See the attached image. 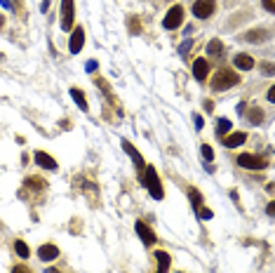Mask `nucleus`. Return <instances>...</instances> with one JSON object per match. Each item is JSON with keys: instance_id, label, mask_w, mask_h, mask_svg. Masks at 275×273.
Returning a JSON list of instances; mask_svg holds the SVG:
<instances>
[{"instance_id": "obj_1", "label": "nucleus", "mask_w": 275, "mask_h": 273, "mask_svg": "<svg viewBox=\"0 0 275 273\" xmlns=\"http://www.w3.org/2000/svg\"><path fill=\"white\" fill-rule=\"evenodd\" d=\"M144 184H146V188H148V193H151L155 200H160L162 198V184H160V177L155 174V167H153V165L144 167Z\"/></svg>"}, {"instance_id": "obj_2", "label": "nucleus", "mask_w": 275, "mask_h": 273, "mask_svg": "<svg viewBox=\"0 0 275 273\" xmlns=\"http://www.w3.org/2000/svg\"><path fill=\"white\" fill-rule=\"evenodd\" d=\"M240 83V76L233 73V71H219L212 80V90L214 92H223V90H228V87L237 85Z\"/></svg>"}, {"instance_id": "obj_3", "label": "nucleus", "mask_w": 275, "mask_h": 273, "mask_svg": "<svg viewBox=\"0 0 275 273\" xmlns=\"http://www.w3.org/2000/svg\"><path fill=\"white\" fill-rule=\"evenodd\" d=\"M181 24H183V8H181V5H174V8H172L167 15H165V19H162V26H165L167 31H174V29H179Z\"/></svg>"}, {"instance_id": "obj_4", "label": "nucleus", "mask_w": 275, "mask_h": 273, "mask_svg": "<svg viewBox=\"0 0 275 273\" xmlns=\"http://www.w3.org/2000/svg\"><path fill=\"white\" fill-rule=\"evenodd\" d=\"M73 17H76L73 0H61V29H64V31H71V26H73Z\"/></svg>"}, {"instance_id": "obj_5", "label": "nucleus", "mask_w": 275, "mask_h": 273, "mask_svg": "<svg viewBox=\"0 0 275 273\" xmlns=\"http://www.w3.org/2000/svg\"><path fill=\"white\" fill-rule=\"evenodd\" d=\"M237 165H240V167H247V170H263V167H266V160L259 156H252V153H242V156H237Z\"/></svg>"}, {"instance_id": "obj_6", "label": "nucleus", "mask_w": 275, "mask_h": 273, "mask_svg": "<svg viewBox=\"0 0 275 273\" xmlns=\"http://www.w3.org/2000/svg\"><path fill=\"white\" fill-rule=\"evenodd\" d=\"M214 12V0H195L193 3V15L198 19H207Z\"/></svg>"}, {"instance_id": "obj_7", "label": "nucleus", "mask_w": 275, "mask_h": 273, "mask_svg": "<svg viewBox=\"0 0 275 273\" xmlns=\"http://www.w3.org/2000/svg\"><path fill=\"white\" fill-rule=\"evenodd\" d=\"M83 43H85V31L78 26V29H73V33H71V43H69L71 55H78V52L83 50Z\"/></svg>"}, {"instance_id": "obj_8", "label": "nucleus", "mask_w": 275, "mask_h": 273, "mask_svg": "<svg viewBox=\"0 0 275 273\" xmlns=\"http://www.w3.org/2000/svg\"><path fill=\"white\" fill-rule=\"evenodd\" d=\"M207 73H209V62L202 59V57L195 59V62H193V78H195V80H205Z\"/></svg>"}, {"instance_id": "obj_9", "label": "nucleus", "mask_w": 275, "mask_h": 273, "mask_svg": "<svg viewBox=\"0 0 275 273\" xmlns=\"http://www.w3.org/2000/svg\"><path fill=\"white\" fill-rule=\"evenodd\" d=\"M36 163H38L43 170H57V160H54L50 153H45V151H38V153H36Z\"/></svg>"}, {"instance_id": "obj_10", "label": "nucleus", "mask_w": 275, "mask_h": 273, "mask_svg": "<svg viewBox=\"0 0 275 273\" xmlns=\"http://www.w3.org/2000/svg\"><path fill=\"white\" fill-rule=\"evenodd\" d=\"M137 233H139V238H141L146 245H155V233L146 226L144 221H137Z\"/></svg>"}, {"instance_id": "obj_11", "label": "nucleus", "mask_w": 275, "mask_h": 273, "mask_svg": "<svg viewBox=\"0 0 275 273\" xmlns=\"http://www.w3.org/2000/svg\"><path fill=\"white\" fill-rule=\"evenodd\" d=\"M244 141H247V134L244 132H230L228 137H223V146L235 148V146H240V144H244Z\"/></svg>"}, {"instance_id": "obj_12", "label": "nucleus", "mask_w": 275, "mask_h": 273, "mask_svg": "<svg viewBox=\"0 0 275 273\" xmlns=\"http://www.w3.org/2000/svg\"><path fill=\"white\" fill-rule=\"evenodd\" d=\"M122 148H125V151H127V156L132 158V163L137 165L139 170H144V158H141V153H139L137 148L132 146L130 141H122Z\"/></svg>"}, {"instance_id": "obj_13", "label": "nucleus", "mask_w": 275, "mask_h": 273, "mask_svg": "<svg viewBox=\"0 0 275 273\" xmlns=\"http://www.w3.org/2000/svg\"><path fill=\"white\" fill-rule=\"evenodd\" d=\"M38 257L43 259V261H52V259L59 257V247H57V245H43L38 250Z\"/></svg>"}, {"instance_id": "obj_14", "label": "nucleus", "mask_w": 275, "mask_h": 273, "mask_svg": "<svg viewBox=\"0 0 275 273\" xmlns=\"http://www.w3.org/2000/svg\"><path fill=\"white\" fill-rule=\"evenodd\" d=\"M233 64H235L240 71H252L254 69V59L249 55H235L233 57Z\"/></svg>"}, {"instance_id": "obj_15", "label": "nucleus", "mask_w": 275, "mask_h": 273, "mask_svg": "<svg viewBox=\"0 0 275 273\" xmlns=\"http://www.w3.org/2000/svg\"><path fill=\"white\" fill-rule=\"evenodd\" d=\"M155 259H158V273H167V268H169V254L167 252L158 250L155 252Z\"/></svg>"}, {"instance_id": "obj_16", "label": "nucleus", "mask_w": 275, "mask_h": 273, "mask_svg": "<svg viewBox=\"0 0 275 273\" xmlns=\"http://www.w3.org/2000/svg\"><path fill=\"white\" fill-rule=\"evenodd\" d=\"M221 52H223L221 40H209V43H207V55L209 57H219Z\"/></svg>"}, {"instance_id": "obj_17", "label": "nucleus", "mask_w": 275, "mask_h": 273, "mask_svg": "<svg viewBox=\"0 0 275 273\" xmlns=\"http://www.w3.org/2000/svg\"><path fill=\"white\" fill-rule=\"evenodd\" d=\"M71 97L76 99L78 109H80V111H87V102H85V94H83V90H78V87H73V90H71Z\"/></svg>"}, {"instance_id": "obj_18", "label": "nucleus", "mask_w": 275, "mask_h": 273, "mask_svg": "<svg viewBox=\"0 0 275 273\" xmlns=\"http://www.w3.org/2000/svg\"><path fill=\"white\" fill-rule=\"evenodd\" d=\"M247 118H249V123H252V125H259L261 120H263V111H261V109H252L249 113H247Z\"/></svg>"}, {"instance_id": "obj_19", "label": "nucleus", "mask_w": 275, "mask_h": 273, "mask_svg": "<svg viewBox=\"0 0 275 273\" xmlns=\"http://www.w3.org/2000/svg\"><path fill=\"white\" fill-rule=\"evenodd\" d=\"M15 252L19 254V257H24V259L31 254V252H29V245H26L24 240H17V242H15Z\"/></svg>"}, {"instance_id": "obj_20", "label": "nucleus", "mask_w": 275, "mask_h": 273, "mask_svg": "<svg viewBox=\"0 0 275 273\" xmlns=\"http://www.w3.org/2000/svg\"><path fill=\"white\" fill-rule=\"evenodd\" d=\"M216 132H219V137H223V134H228V132H230V120L221 118V120L216 123Z\"/></svg>"}, {"instance_id": "obj_21", "label": "nucleus", "mask_w": 275, "mask_h": 273, "mask_svg": "<svg viewBox=\"0 0 275 273\" xmlns=\"http://www.w3.org/2000/svg\"><path fill=\"white\" fill-rule=\"evenodd\" d=\"M244 38L252 40V43H254V40H259V43H261V40H266V38H268V31H249L247 36H244Z\"/></svg>"}, {"instance_id": "obj_22", "label": "nucleus", "mask_w": 275, "mask_h": 273, "mask_svg": "<svg viewBox=\"0 0 275 273\" xmlns=\"http://www.w3.org/2000/svg\"><path fill=\"white\" fill-rule=\"evenodd\" d=\"M200 153H202V158H205V160H212V158H214L212 146H202V148H200Z\"/></svg>"}, {"instance_id": "obj_23", "label": "nucleus", "mask_w": 275, "mask_h": 273, "mask_svg": "<svg viewBox=\"0 0 275 273\" xmlns=\"http://www.w3.org/2000/svg\"><path fill=\"white\" fill-rule=\"evenodd\" d=\"M191 200H193V205H195V207H200V193L195 191V188H191Z\"/></svg>"}, {"instance_id": "obj_24", "label": "nucleus", "mask_w": 275, "mask_h": 273, "mask_svg": "<svg viewBox=\"0 0 275 273\" xmlns=\"http://www.w3.org/2000/svg\"><path fill=\"white\" fill-rule=\"evenodd\" d=\"M200 210V217H205V219H212V212L207 210V207H198Z\"/></svg>"}, {"instance_id": "obj_25", "label": "nucleus", "mask_w": 275, "mask_h": 273, "mask_svg": "<svg viewBox=\"0 0 275 273\" xmlns=\"http://www.w3.org/2000/svg\"><path fill=\"white\" fill-rule=\"evenodd\" d=\"M263 8L268 10V12H273L275 10V5H273V0H263Z\"/></svg>"}, {"instance_id": "obj_26", "label": "nucleus", "mask_w": 275, "mask_h": 273, "mask_svg": "<svg viewBox=\"0 0 275 273\" xmlns=\"http://www.w3.org/2000/svg\"><path fill=\"white\" fill-rule=\"evenodd\" d=\"M261 71H263L266 76H270V73H273V66H270V64H263V66H261Z\"/></svg>"}, {"instance_id": "obj_27", "label": "nucleus", "mask_w": 275, "mask_h": 273, "mask_svg": "<svg viewBox=\"0 0 275 273\" xmlns=\"http://www.w3.org/2000/svg\"><path fill=\"white\" fill-rule=\"evenodd\" d=\"M268 102H275V87H270V90H268Z\"/></svg>"}, {"instance_id": "obj_28", "label": "nucleus", "mask_w": 275, "mask_h": 273, "mask_svg": "<svg viewBox=\"0 0 275 273\" xmlns=\"http://www.w3.org/2000/svg\"><path fill=\"white\" fill-rule=\"evenodd\" d=\"M12 273H31V271H26L24 266H15V268H12Z\"/></svg>"}, {"instance_id": "obj_29", "label": "nucleus", "mask_w": 275, "mask_h": 273, "mask_svg": "<svg viewBox=\"0 0 275 273\" xmlns=\"http://www.w3.org/2000/svg\"><path fill=\"white\" fill-rule=\"evenodd\" d=\"M202 125H205V120H202V118H200V116H195V127H198V130H200V127H202Z\"/></svg>"}, {"instance_id": "obj_30", "label": "nucleus", "mask_w": 275, "mask_h": 273, "mask_svg": "<svg viewBox=\"0 0 275 273\" xmlns=\"http://www.w3.org/2000/svg\"><path fill=\"white\" fill-rule=\"evenodd\" d=\"M87 71H97V62H87V66H85Z\"/></svg>"}, {"instance_id": "obj_31", "label": "nucleus", "mask_w": 275, "mask_h": 273, "mask_svg": "<svg viewBox=\"0 0 275 273\" xmlns=\"http://www.w3.org/2000/svg\"><path fill=\"white\" fill-rule=\"evenodd\" d=\"M47 8H50V0H43V5H40V10H43V12H47Z\"/></svg>"}, {"instance_id": "obj_32", "label": "nucleus", "mask_w": 275, "mask_h": 273, "mask_svg": "<svg viewBox=\"0 0 275 273\" xmlns=\"http://www.w3.org/2000/svg\"><path fill=\"white\" fill-rule=\"evenodd\" d=\"M45 273H61V271H57V268H45Z\"/></svg>"}, {"instance_id": "obj_33", "label": "nucleus", "mask_w": 275, "mask_h": 273, "mask_svg": "<svg viewBox=\"0 0 275 273\" xmlns=\"http://www.w3.org/2000/svg\"><path fill=\"white\" fill-rule=\"evenodd\" d=\"M0 3H3V5H5V8H10V0H0Z\"/></svg>"}]
</instances>
